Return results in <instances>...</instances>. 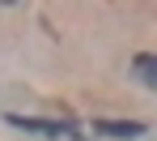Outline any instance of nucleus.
<instances>
[{"label":"nucleus","instance_id":"obj_3","mask_svg":"<svg viewBox=\"0 0 157 141\" xmlns=\"http://www.w3.org/2000/svg\"><path fill=\"white\" fill-rule=\"evenodd\" d=\"M136 77L157 85V56H136Z\"/></svg>","mask_w":157,"mask_h":141},{"label":"nucleus","instance_id":"obj_1","mask_svg":"<svg viewBox=\"0 0 157 141\" xmlns=\"http://www.w3.org/2000/svg\"><path fill=\"white\" fill-rule=\"evenodd\" d=\"M102 137H119V141H132V137H144V124L140 120H98L94 124Z\"/></svg>","mask_w":157,"mask_h":141},{"label":"nucleus","instance_id":"obj_2","mask_svg":"<svg viewBox=\"0 0 157 141\" xmlns=\"http://www.w3.org/2000/svg\"><path fill=\"white\" fill-rule=\"evenodd\" d=\"M9 124H13V128H26V133H47V137L68 133L64 120H34V115H9Z\"/></svg>","mask_w":157,"mask_h":141}]
</instances>
